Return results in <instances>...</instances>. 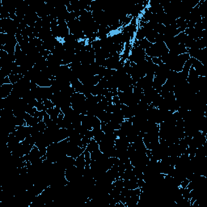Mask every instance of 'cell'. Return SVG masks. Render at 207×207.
<instances>
[{"mask_svg":"<svg viewBox=\"0 0 207 207\" xmlns=\"http://www.w3.org/2000/svg\"><path fill=\"white\" fill-rule=\"evenodd\" d=\"M146 38V32L143 28H138L135 33V39L137 41H141V40Z\"/></svg>","mask_w":207,"mask_h":207,"instance_id":"5","label":"cell"},{"mask_svg":"<svg viewBox=\"0 0 207 207\" xmlns=\"http://www.w3.org/2000/svg\"><path fill=\"white\" fill-rule=\"evenodd\" d=\"M43 103L44 105H45L46 110L49 109H52V108H53V107L55 106V105L53 104V102L51 101V100H47V99H45V100H44L43 101Z\"/></svg>","mask_w":207,"mask_h":207,"instance_id":"7","label":"cell"},{"mask_svg":"<svg viewBox=\"0 0 207 207\" xmlns=\"http://www.w3.org/2000/svg\"><path fill=\"white\" fill-rule=\"evenodd\" d=\"M85 165H86V162H85V158H84V155L83 153L82 155H80L79 157L75 159V164H74V166L78 168L79 170L81 171V172L83 173L84 172V168H85Z\"/></svg>","mask_w":207,"mask_h":207,"instance_id":"2","label":"cell"},{"mask_svg":"<svg viewBox=\"0 0 207 207\" xmlns=\"http://www.w3.org/2000/svg\"><path fill=\"white\" fill-rule=\"evenodd\" d=\"M62 112L61 109L59 107L54 106L52 109H49L46 110V113L49 114L50 119L52 120H57V118L58 117V115L60 114V113Z\"/></svg>","mask_w":207,"mask_h":207,"instance_id":"3","label":"cell"},{"mask_svg":"<svg viewBox=\"0 0 207 207\" xmlns=\"http://www.w3.org/2000/svg\"><path fill=\"white\" fill-rule=\"evenodd\" d=\"M23 74H11L10 75L8 76L9 79H10V81L11 83L12 84H15L16 83L20 82V81L21 79L23 78Z\"/></svg>","mask_w":207,"mask_h":207,"instance_id":"6","label":"cell"},{"mask_svg":"<svg viewBox=\"0 0 207 207\" xmlns=\"http://www.w3.org/2000/svg\"><path fill=\"white\" fill-rule=\"evenodd\" d=\"M13 89L12 83L2 84L0 86V99H4L11 94Z\"/></svg>","mask_w":207,"mask_h":207,"instance_id":"1","label":"cell"},{"mask_svg":"<svg viewBox=\"0 0 207 207\" xmlns=\"http://www.w3.org/2000/svg\"><path fill=\"white\" fill-rule=\"evenodd\" d=\"M86 149L89 152H92L95 151L99 150V149H100V147H99V143L92 137V138L91 139L90 142L87 146Z\"/></svg>","mask_w":207,"mask_h":207,"instance_id":"4","label":"cell"}]
</instances>
